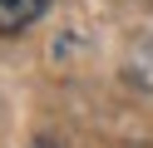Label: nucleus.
Here are the masks:
<instances>
[{
    "instance_id": "obj_1",
    "label": "nucleus",
    "mask_w": 153,
    "mask_h": 148,
    "mask_svg": "<svg viewBox=\"0 0 153 148\" xmlns=\"http://www.w3.org/2000/svg\"><path fill=\"white\" fill-rule=\"evenodd\" d=\"M50 0H0V35H20L45 15Z\"/></svg>"
},
{
    "instance_id": "obj_2",
    "label": "nucleus",
    "mask_w": 153,
    "mask_h": 148,
    "mask_svg": "<svg viewBox=\"0 0 153 148\" xmlns=\"http://www.w3.org/2000/svg\"><path fill=\"white\" fill-rule=\"evenodd\" d=\"M30 148H54V143H50V138H35V143H30Z\"/></svg>"
}]
</instances>
